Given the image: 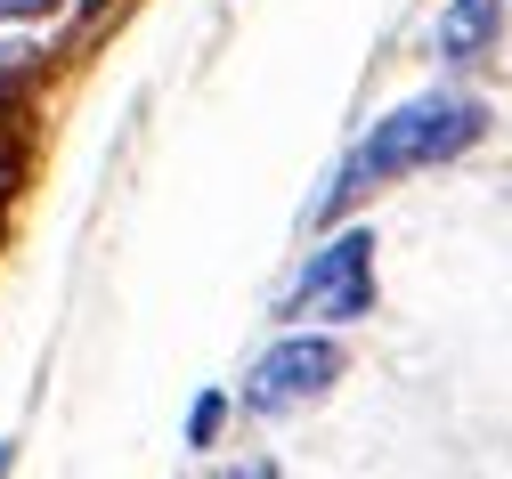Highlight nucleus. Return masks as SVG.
<instances>
[{"instance_id":"nucleus-1","label":"nucleus","mask_w":512,"mask_h":479,"mask_svg":"<svg viewBox=\"0 0 512 479\" xmlns=\"http://www.w3.org/2000/svg\"><path fill=\"white\" fill-rule=\"evenodd\" d=\"M488 139V106L464 98V90H423L407 106H391L366 139L342 155V171L326 179V195H317V220H334L350 212V203H366L374 187H391V179H415L431 163H456L464 147Z\"/></svg>"},{"instance_id":"nucleus-2","label":"nucleus","mask_w":512,"mask_h":479,"mask_svg":"<svg viewBox=\"0 0 512 479\" xmlns=\"http://www.w3.org/2000/svg\"><path fill=\"white\" fill-rule=\"evenodd\" d=\"M366 309H374V236L366 228H342L334 244L309 252V268H301L293 293H285V317L301 333V325H358Z\"/></svg>"},{"instance_id":"nucleus-3","label":"nucleus","mask_w":512,"mask_h":479,"mask_svg":"<svg viewBox=\"0 0 512 479\" xmlns=\"http://www.w3.org/2000/svg\"><path fill=\"white\" fill-rule=\"evenodd\" d=\"M342 341L334 333H285V341H269L261 358L244 366V406L252 415H293V406H317L334 382H342Z\"/></svg>"},{"instance_id":"nucleus-4","label":"nucleus","mask_w":512,"mask_h":479,"mask_svg":"<svg viewBox=\"0 0 512 479\" xmlns=\"http://www.w3.org/2000/svg\"><path fill=\"white\" fill-rule=\"evenodd\" d=\"M496 33H504V0H447L439 25H431V41H439V57H447V65L488 57V49H496Z\"/></svg>"},{"instance_id":"nucleus-5","label":"nucleus","mask_w":512,"mask_h":479,"mask_svg":"<svg viewBox=\"0 0 512 479\" xmlns=\"http://www.w3.org/2000/svg\"><path fill=\"white\" fill-rule=\"evenodd\" d=\"M220 415H228V398H220V390H212V398H196V415H187V439L204 447V439L220 431Z\"/></svg>"},{"instance_id":"nucleus-6","label":"nucleus","mask_w":512,"mask_h":479,"mask_svg":"<svg viewBox=\"0 0 512 479\" xmlns=\"http://www.w3.org/2000/svg\"><path fill=\"white\" fill-rule=\"evenodd\" d=\"M41 9H57V0H0V25H17V17H41Z\"/></svg>"},{"instance_id":"nucleus-7","label":"nucleus","mask_w":512,"mask_h":479,"mask_svg":"<svg viewBox=\"0 0 512 479\" xmlns=\"http://www.w3.org/2000/svg\"><path fill=\"white\" fill-rule=\"evenodd\" d=\"M220 479H277V463H228Z\"/></svg>"}]
</instances>
